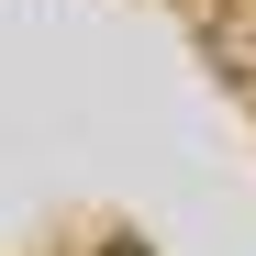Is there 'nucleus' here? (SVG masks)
Masks as SVG:
<instances>
[{
	"mask_svg": "<svg viewBox=\"0 0 256 256\" xmlns=\"http://www.w3.org/2000/svg\"><path fill=\"white\" fill-rule=\"evenodd\" d=\"M100 256H156V245H134V234H122V245H100Z\"/></svg>",
	"mask_w": 256,
	"mask_h": 256,
	"instance_id": "f257e3e1",
	"label": "nucleus"
}]
</instances>
